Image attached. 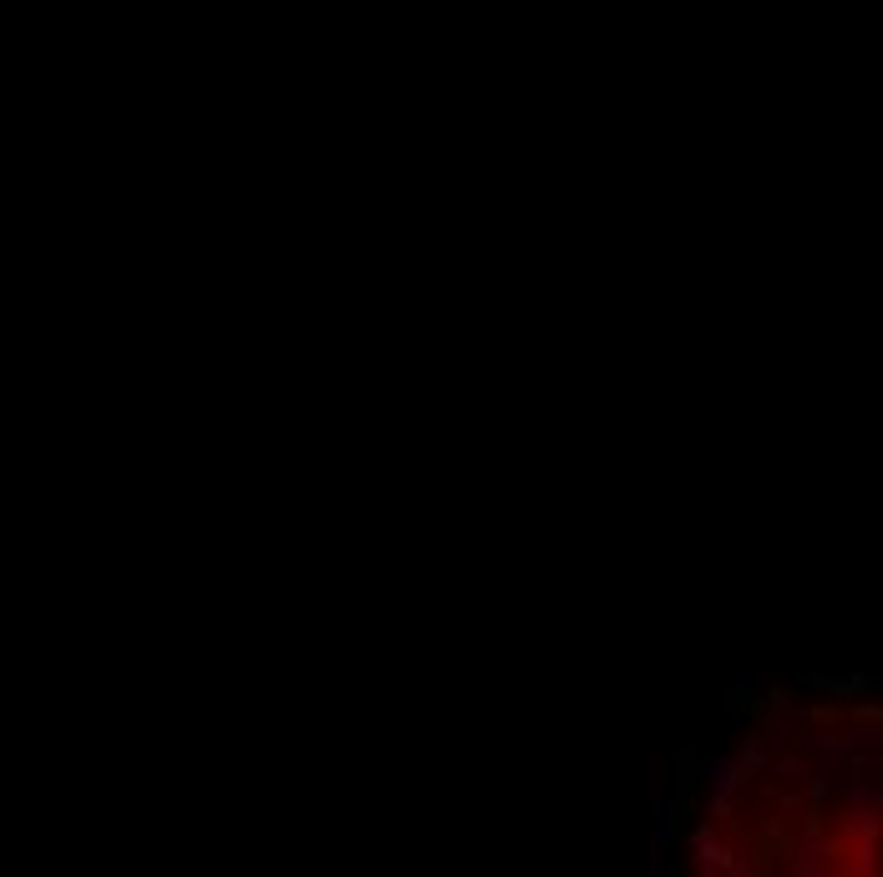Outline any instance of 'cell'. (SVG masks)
<instances>
[{"mask_svg": "<svg viewBox=\"0 0 883 877\" xmlns=\"http://www.w3.org/2000/svg\"><path fill=\"white\" fill-rule=\"evenodd\" d=\"M711 827H716V822H706V827L691 831V867L695 873H736V862L742 857H736V852H731Z\"/></svg>", "mask_w": 883, "mask_h": 877, "instance_id": "6da1fadb", "label": "cell"}, {"mask_svg": "<svg viewBox=\"0 0 883 877\" xmlns=\"http://www.w3.org/2000/svg\"><path fill=\"white\" fill-rule=\"evenodd\" d=\"M873 806H883V781H879V801H873Z\"/></svg>", "mask_w": 883, "mask_h": 877, "instance_id": "8fae6325", "label": "cell"}, {"mask_svg": "<svg viewBox=\"0 0 883 877\" xmlns=\"http://www.w3.org/2000/svg\"><path fill=\"white\" fill-rule=\"evenodd\" d=\"M670 816H676L670 801L650 797V862H645L650 877H665V867H670Z\"/></svg>", "mask_w": 883, "mask_h": 877, "instance_id": "7a4b0ae2", "label": "cell"}, {"mask_svg": "<svg viewBox=\"0 0 883 877\" xmlns=\"http://www.w3.org/2000/svg\"><path fill=\"white\" fill-rule=\"evenodd\" d=\"M797 721V706H792L787 689H772L767 695V715H761V731H782V725Z\"/></svg>", "mask_w": 883, "mask_h": 877, "instance_id": "5b68a950", "label": "cell"}, {"mask_svg": "<svg viewBox=\"0 0 883 877\" xmlns=\"http://www.w3.org/2000/svg\"><path fill=\"white\" fill-rule=\"evenodd\" d=\"M828 852H833V842H818V837H797V842H787V867L797 877H818L822 867H828Z\"/></svg>", "mask_w": 883, "mask_h": 877, "instance_id": "277c9868", "label": "cell"}, {"mask_svg": "<svg viewBox=\"0 0 883 877\" xmlns=\"http://www.w3.org/2000/svg\"><path fill=\"white\" fill-rule=\"evenodd\" d=\"M711 822H716V827L731 822V797H726V791H711Z\"/></svg>", "mask_w": 883, "mask_h": 877, "instance_id": "9c48e42d", "label": "cell"}, {"mask_svg": "<svg viewBox=\"0 0 883 877\" xmlns=\"http://www.w3.org/2000/svg\"><path fill=\"white\" fill-rule=\"evenodd\" d=\"M818 746H822L828 756H853V751H858L848 736H833V731H828V736H818Z\"/></svg>", "mask_w": 883, "mask_h": 877, "instance_id": "ba28073f", "label": "cell"}, {"mask_svg": "<svg viewBox=\"0 0 883 877\" xmlns=\"http://www.w3.org/2000/svg\"><path fill=\"white\" fill-rule=\"evenodd\" d=\"M761 766H767V736H761V731H752V736L742 740V771H746V776H757Z\"/></svg>", "mask_w": 883, "mask_h": 877, "instance_id": "8992f818", "label": "cell"}, {"mask_svg": "<svg viewBox=\"0 0 883 877\" xmlns=\"http://www.w3.org/2000/svg\"><path fill=\"white\" fill-rule=\"evenodd\" d=\"M807 791H812V801H822V797H828V776H812V786H807Z\"/></svg>", "mask_w": 883, "mask_h": 877, "instance_id": "30bf717a", "label": "cell"}, {"mask_svg": "<svg viewBox=\"0 0 883 877\" xmlns=\"http://www.w3.org/2000/svg\"><path fill=\"white\" fill-rule=\"evenodd\" d=\"M691 766L701 771V781H706L711 791H726V797H731V791L742 786V776H746L742 756H721V751H716V756H695Z\"/></svg>", "mask_w": 883, "mask_h": 877, "instance_id": "3957f363", "label": "cell"}, {"mask_svg": "<svg viewBox=\"0 0 883 877\" xmlns=\"http://www.w3.org/2000/svg\"><path fill=\"white\" fill-rule=\"evenodd\" d=\"M777 776H787V781H803V776H812V771H807L803 756H782V761H777Z\"/></svg>", "mask_w": 883, "mask_h": 877, "instance_id": "52a82bcc", "label": "cell"}]
</instances>
